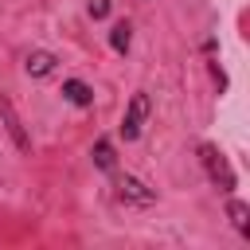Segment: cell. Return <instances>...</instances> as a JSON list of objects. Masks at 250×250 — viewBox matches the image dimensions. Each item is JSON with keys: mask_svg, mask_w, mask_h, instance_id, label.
Here are the masks:
<instances>
[{"mask_svg": "<svg viewBox=\"0 0 250 250\" xmlns=\"http://www.w3.org/2000/svg\"><path fill=\"white\" fill-rule=\"evenodd\" d=\"M105 39H109V47H113L117 55H129V47H133V23H129V20H117Z\"/></svg>", "mask_w": 250, "mask_h": 250, "instance_id": "ba28073f", "label": "cell"}, {"mask_svg": "<svg viewBox=\"0 0 250 250\" xmlns=\"http://www.w3.org/2000/svg\"><path fill=\"white\" fill-rule=\"evenodd\" d=\"M62 98H66L70 105H78V109H90V105H94V90H90V82H82V78H62Z\"/></svg>", "mask_w": 250, "mask_h": 250, "instance_id": "8992f818", "label": "cell"}, {"mask_svg": "<svg viewBox=\"0 0 250 250\" xmlns=\"http://www.w3.org/2000/svg\"><path fill=\"white\" fill-rule=\"evenodd\" d=\"M90 160H94L98 172H113V168H117V148H113V141H109V137H98V141L90 145Z\"/></svg>", "mask_w": 250, "mask_h": 250, "instance_id": "52a82bcc", "label": "cell"}, {"mask_svg": "<svg viewBox=\"0 0 250 250\" xmlns=\"http://www.w3.org/2000/svg\"><path fill=\"white\" fill-rule=\"evenodd\" d=\"M227 215H230V227H234L242 238H250V207L230 195V199H227Z\"/></svg>", "mask_w": 250, "mask_h": 250, "instance_id": "9c48e42d", "label": "cell"}, {"mask_svg": "<svg viewBox=\"0 0 250 250\" xmlns=\"http://www.w3.org/2000/svg\"><path fill=\"white\" fill-rule=\"evenodd\" d=\"M55 66H59V55H51V51H27V59H23V70L31 78H47V74H55Z\"/></svg>", "mask_w": 250, "mask_h": 250, "instance_id": "5b68a950", "label": "cell"}, {"mask_svg": "<svg viewBox=\"0 0 250 250\" xmlns=\"http://www.w3.org/2000/svg\"><path fill=\"white\" fill-rule=\"evenodd\" d=\"M0 125H4V133L12 137L16 152H31V133H27L23 117L16 113V105H12V98H8V94H0Z\"/></svg>", "mask_w": 250, "mask_h": 250, "instance_id": "3957f363", "label": "cell"}, {"mask_svg": "<svg viewBox=\"0 0 250 250\" xmlns=\"http://www.w3.org/2000/svg\"><path fill=\"white\" fill-rule=\"evenodd\" d=\"M86 8H90V16H94V20H105V16H109V8H113V0H90Z\"/></svg>", "mask_w": 250, "mask_h": 250, "instance_id": "8fae6325", "label": "cell"}, {"mask_svg": "<svg viewBox=\"0 0 250 250\" xmlns=\"http://www.w3.org/2000/svg\"><path fill=\"white\" fill-rule=\"evenodd\" d=\"M215 51H219V39L211 35V39L203 43V55H207V70H211V78H215V86H219V94H223V90H227V74H223V66H219V55H215Z\"/></svg>", "mask_w": 250, "mask_h": 250, "instance_id": "30bf717a", "label": "cell"}, {"mask_svg": "<svg viewBox=\"0 0 250 250\" xmlns=\"http://www.w3.org/2000/svg\"><path fill=\"white\" fill-rule=\"evenodd\" d=\"M148 113H152V98H148L145 90H137V94L129 98V105H125V113H121V125H117V137H121V141H137V137L145 133V121H148Z\"/></svg>", "mask_w": 250, "mask_h": 250, "instance_id": "7a4b0ae2", "label": "cell"}, {"mask_svg": "<svg viewBox=\"0 0 250 250\" xmlns=\"http://www.w3.org/2000/svg\"><path fill=\"white\" fill-rule=\"evenodd\" d=\"M117 199L129 203V207H152L156 203V188H148L145 180L125 172V176H117Z\"/></svg>", "mask_w": 250, "mask_h": 250, "instance_id": "277c9868", "label": "cell"}, {"mask_svg": "<svg viewBox=\"0 0 250 250\" xmlns=\"http://www.w3.org/2000/svg\"><path fill=\"white\" fill-rule=\"evenodd\" d=\"M199 164H203V172H207V180L219 188V191H234L238 188V176H234V168H230V160L223 156V148L219 145H211V141H199Z\"/></svg>", "mask_w": 250, "mask_h": 250, "instance_id": "6da1fadb", "label": "cell"}]
</instances>
